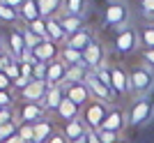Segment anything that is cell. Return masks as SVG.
<instances>
[{
  "label": "cell",
  "mask_w": 154,
  "mask_h": 143,
  "mask_svg": "<svg viewBox=\"0 0 154 143\" xmlns=\"http://www.w3.org/2000/svg\"><path fill=\"white\" fill-rule=\"evenodd\" d=\"M154 118V97L147 95V97H136L131 109L127 113V125L129 127H143L147 125Z\"/></svg>",
  "instance_id": "1"
},
{
  "label": "cell",
  "mask_w": 154,
  "mask_h": 143,
  "mask_svg": "<svg viewBox=\"0 0 154 143\" xmlns=\"http://www.w3.org/2000/svg\"><path fill=\"white\" fill-rule=\"evenodd\" d=\"M131 78V92L136 97H147L149 92L154 90V72L149 65H138L129 72Z\"/></svg>",
  "instance_id": "2"
},
{
  "label": "cell",
  "mask_w": 154,
  "mask_h": 143,
  "mask_svg": "<svg viewBox=\"0 0 154 143\" xmlns=\"http://www.w3.org/2000/svg\"><path fill=\"white\" fill-rule=\"evenodd\" d=\"M108 111L110 109H106L103 102H99V99L92 97L90 102L85 104V111H83V122L88 125V129H92V132H99V129H101L103 122H106Z\"/></svg>",
  "instance_id": "3"
},
{
  "label": "cell",
  "mask_w": 154,
  "mask_h": 143,
  "mask_svg": "<svg viewBox=\"0 0 154 143\" xmlns=\"http://www.w3.org/2000/svg\"><path fill=\"white\" fill-rule=\"evenodd\" d=\"M127 21H129V7L124 5V2L115 0V2H108V5H106L103 23H106L108 28H120V30H122Z\"/></svg>",
  "instance_id": "4"
},
{
  "label": "cell",
  "mask_w": 154,
  "mask_h": 143,
  "mask_svg": "<svg viewBox=\"0 0 154 143\" xmlns=\"http://www.w3.org/2000/svg\"><path fill=\"white\" fill-rule=\"evenodd\" d=\"M88 88H90V92H92V97L94 99H99V102H103V104H113V102H117V92L110 88V85H106V83H101L99 78H97V74L94 72H90V76H88Z\"/></svg>",
  "instance_id": "5"
},
{
  "label": "cell",
  "mask_w": 154,
  "mask_h": 143,
  "mask_svg": "<svg viewBox=\"0 0 154 143\" xmlns=\"http://www.w3.org/2000/svg\"><path fill=\"white\" fill-rule=\"evenodd\" d=\"M140 44V39H138V30L134 28H122L120 33L115 35V51L122 53V56H129V53H134Z\"/></svg>",
  "instance_id": "6"
},
{
  "label": "cell",
  "mask_w": 154,
  "mask_h": 143,
  "mask_svg": "<svg viewBox=\"0 0 154 143\" xmlns=\"http://www.w3.org/2000/svg\"><path fill=\"white\" fill-rule=\"evenodd\" d=\"M44 106L42 104H30V102H21V109H19V125H37L44 118Z\"/></svg>",
  "instance_id": "7"
},
{
  "label": "cell",
  "mask_w": 154,
  "mask_h": 143,
  "mask_svg": "<svg viewBox=\"0 0 154 143\" xmlns=\"http://www.w3.org/2000/svg\"><path fill=\"white\" fill-rule=\"evenodd\" d=\"M83 62H85V67L90 72H97L103 65V46H101V42L92 39L90 46L83 51Z\"/></svg>",
  "instance_id": "8"
},
{
  "label": "cell",
  "mask_w": 154,
  "mask_h": 143,
  "mask_svg": "<svg viewBox=\"0 0 154 143\" xmlns=\"http://www.w3.org/2000/svg\"><path fill=\"white\" fill-rule=\"evenodd\" d=\"M110 81H113V90L117 92V97H124V95L131 92V78L124 72V67H120V65L110 67Z\"/></svg>",
  "instance_id": "9"
},
{
  "label": "cell",
  "mask_w": 154,
  "mask_h": 143,
  "mask_svg": "<svg viewBox=\"0 0 154 143\" xmlns=\"http://www.w3.org/2000/svg\"><path fill=\"white\" fill-rule=\"evenodd\" d=\"M67 69H69V65H67L64 60H53V62H48V69H46V85H48V88L64 85Z\"/></svg>",
  "instance_id": "10"
},
{
  "label": "cell",
  "mask_w": 154,
  "mask_h": 143,
  "mask_svg": "<svg viewBox=\"0 0 154 143\" xmlns=\"http://www.w3.org/2000/svg\"><path fill=\"white\" fill-rule=\"evenodd\" d=\"M35 60H32V67L37 65V62H53V60H58V56H60V51H58V44L53 42V39H44L42 44L35 49Z\"/></svg>",
  "instance_id": "11"
},
{
  "label": "cell",
  "mask_w": 154,
  "mask_h": 143,
  "mask_svg": "<svg viewBox=\"0 0 154 143\" xmlns=\"http://www.w3.org/2000/svg\"><path fill=\"white\" fill-rule=\"evenodd\" d=\"M46 92H48V85L46 81H30L26 90L21 92V102H30V104H44Z\"/></svg>",
  "instance_id": "12"
},
{
  "label": "cell",
  "mask_w": 154,
  "mask_h": 143,
  "mask_svg": "<svg viewBox=\"0 0 154 143\" xmlns=\"http://www.w3.org/2000/svg\"><path fill=\"white\" fill-rule=\"evenodd\" d=\"M64 90H67V99H71L78 109L92 99V92L88 88V83H71V85H64Z\"/></svg>",
  "instance_id": "13"
},
{
  "label": "cell",
  "mask_w": 154,
  "mask_h": 143,
  "mask_svg": "<svg viewBox=\"0 0 154 143\" xmlns=\"http://www.w3.org/2000/svg\"><path fill=\"white\" fill-rule=\"evenodd\" d=\"M7 49H9L14 60H19L21 56H23V51H26V39H23V30H21V28H16V30L9 33V37H7Z\"/></svg>",
  "instance_id": "14"
},
{
  "label": "cell",
  "mask_w": 154,
  "mask_h": 143,
  "mask_svg": "<svg viewBox=\"0 0 154 143\" xmlns=\"http://www.w3.org/2000/svg\"><path fill=\"white\" fill-rule=\"evenodd\" d=\"M64 97H67V90H64V85H55V88H48V92H46V99H44V109L46 111H58L60 104L64 102Z\"/></svg>",
  "instance_id": "15"
},
{
  "label": "cell",
  "mask_w": 154,
  "mask_h": 143,
  "mask_svg": "<svg viewBox=\"0 0 154 143\" xmlns=\"http://www.w3.org/2000/svg\"><path fill=\"white\" fill-rule=\"evenodd\" d=\"M88 125L83 122V120H71V122H67L64 125V136L69 138V143H76V141H81V138H85V134H88Z\"/></svg>",
  "instance_id": "16"
},
{
  "label": "cell",
  "mask_w": 154,
  "mask_h": 143,
  "mask_svg": "<svg viewBox=\"0 0 154 143\" xmlns=\"http://www.w3.org/2000/svg\"><path fill=\"white\" fill-rule=\"evenodd\" d=\"M124 125H127V118H124V113H122L120 109H110L101 129H108V132H115V134H120V132L124 129Z\"/></svg>",
  "instance_id": "17"
},
{
  "label": "cell",
  "mask_w": 154,
  "mask_h": 143,
  "mask_svg": "<svg viewBox=\"0 0 154 143\" xmlns=\"http://www.w3.org/2000/svg\"><path fill=\"white\" fill-rule=\"evenodd\" d=\"M92 30H88V28H83L81 33H76V35H71L69 39H67V44L64 46H69V49H76V51H85L88 46H90V42H92Z\"/></svg>",
  "instance_id": "18"
},
{
  "label": "cell",
  "mask_w": 154,
  "mask_h": 143,
  "mask_svg": "<svg viewBox=\"0 0 154 143\" xmlns=\"http://www.w3.org/2000/svg\"><path fill=\"white\" fill-rule=\"evenodd\" d=\"M46 33H48V39H53L55 44H60V42H64V44H67V33H64V28H62V23H60V19H55V16L46 19Z\"/></svg>",
  "instance_id": "19"
},
{
  "label": "cell",
  "mask_w": 154,
  "mask_h": 143,
  "mask_svg": "<svg viewBox=\"0 0 154 143\" xmlns=\"http://www.w3.org/2000/svg\"><path fill=\"white\" fill-rule=\"evenodd\" d=\"M90 76V69L85 65H71L67 69V78H64V85H71V83H85Z\"/></svg>",
  "instance_id": "20"
},
{
  "label": "cell",
  "mask_w": 154,
  "mask_h": 143,
  "mask_svg": "<svg viewBox=\"0 0 154 143\" xmlns=\"http://www.w3.org/2000/svg\"><path fill=\"white\" fill-rule=\"evenodd\" d=\"M60 23H62V28H64V33H67V39L71 37V35H76V33H81L83 30V16H69V14H62L60 16Z\"/></svg>",
  "instance_id": "21"
},
{
  "label": "cell",
  "mask_w": 154,
  "mask_h": 143,
  "mask_svg": "<svg viewBox=\"0 0 154 143\" xmlns=\"http://www.w3.org/2000/svg\"><path fill=\"white\" fill-rule=\"evenodd\" d=\"M37 7H39L42 19H51L62 9V0H37Z\"/></svg>",
  "instance_id": "22"
},
{
  "label": "cell",
  "mask_w": 154,
  "mask_h": 143,
  "mask_svg": "<svg viewBox=\"0 0 154 143\" xmlns=\"http://www.w3.org/2000/svg\"><path fill=\"white\" fill-rule=\"evenodd\" d=\"M53 134H55V129L48 120H42V122L35 125V143H48V138Z\"/></svg>",
  "instance_id": "23"
},
{
  "label": "cell",
  "mask_w": 154,
  "mask_h": 143,
  "mask_svg": "<svg viewBox=\"0 0 154 143\" xmlns=\"http://www.w3.org/2000/svg\"><path fill=\"white\" fill-rule=\"evenodd\" d=\"M78 111H81V109H78L71 99L64 97V102L60 104V109H58V116L62 118V120H67V122H71V120H76V118H78Z\"/></svg>",
  "instance_id": "24"
},
{
  "label": "cell",
  "mask_w": 154,
  "mask_h": 143,
  "mask_svg": "<svg viewBox=\"0 0 154 143\" xmlns=\"http://www.w3.org/2000/svg\"><path fill=\"white\" fill-rule=\"evenodd\" d=\"M85 7H88V0H62V9L69 16H83Z\"/></svg>",
  "instance_id": "25"
},
{
  "label": "cell",
  "mask_w": 154,
  "mask_h": 143,
  "mask_svg": "<svg viewBox=\"0 0 154 143\" xmlns=\"http://www.w3.org/2000/svg\"><path fill=\"white\" fill-rule=\"evenodd\" d=\"M60 60H64L67 65H85L83 62V51H76V49H69V46H64L62 51H60Z\"/></svg>",
  "instance_id": "26"
},
{
  "label": "cell",
  "mask_w": 154,
  "mask_h": 143,
  "mask_svg": "<svg viewBox=\"0 0 154 143\" xmlns=\"http://www.w3.org/2000/svg\"><path fill=\"white\" fill-rule=\"evenodd\" d=\"M21 19L26 21V23H32V21L42 19V14H39V7H37V0H28L23 9H21Z\"/></svg>",
  "instance_id": "27"
},
{
  "label": "cell",
  "mask_w": 154,
  "mask_h": 143,
  "mask_svg": "<svg viewBox=\"0 0 154 143\" xmlns=\"http://www.w3.org/2000/svg\"><path fill=\"white\" fill-rule=\"evenodd\" d=\"M138 39H140L143 49H154V23H145L138 30Z\"/></svg>",
  "instance_id": "28"
},
{
  "label": "cell",
  "mask_w": 154,
  "mask_h": 143,
  "mask_svg": "<svg viewBox=\"0 0 154 143\" xmlns=\"http://www.w3.org/2000/svg\"><path fill=\"white\" fill-rule=\"evenodd\" d=\"M19 16H21V12H16V9L9 7L7 2H0V21H5V23H14Z\"/></svg>",
  "instance_id": "29"
},
{
  "label": "cell",
  "mask_w": 154,
  "mask_h": 143,
  "mask_svg": "<svg viewBox=\"0 0 154 143\" xmlns=\"http://www.w3.org/2000/svg\"><path fill=\"white\" fill-rule=\"evenodd\" d=\"M28 28H30V30L37 35L42 42H44V39H48V33H46V19H37V21H32V23H28Z\"/></svg>",
  "instance_id": "30"
},
{
  "label": "cell",
  "mask_w": 154,
  "mask_h": 143,
  "mask_svg": "<svg viewBox=\"0 0 154 143\" xmlns=\"http://www.w3.org/2000/svg\"><path fill=\"white\" fill-rule=\"evenodd\" d=\"M21 30H23V39H26V49H30V51H35V49H37V46L42 44V39H39L37 35L32 33V30H30V28H28V26H23V28H21Z\"/></svg>",
  "instance_id": "31"
},
{
  "label": "cell",
  "mask_w": 154,
  "mask_h": 143,
  "mask_svg": "<svg viewBox=\"0 0 154 143\" xmlns=\"http://www.w3.org/2000/svg\"><path fill=\"white\" fill-rule=\"evenodd\" d=\"M16 132H19V122H16V120H12V122H7V125H2V127H0V143H5L7 138H12Z\"/></svg>",
  "instance_id": "32"
},
{
  "label": "cell",
  "mask_w": 154,
  "mask_h": 143,
  "mask_svg": "<svg viewBox=\"0 0 154 143\" xmlns=\"http://www.w3.org/2000/svg\"><path fill=\"white\" fill-rule=\"evenodd\" d=\"M140 14L147 19V23H154V0H138Z\"/></svg>",
  "instance_id": "33"
},
{
  "label": "cell",
  "mask_w": 154,
  "mask_h": 143,
  "mask_svg": "<svg viewBox=\"0 0 154 143\" xmlns=\"http://www.w3.org/2000/svg\"><path fill=\"white\" fill-rule=\"evenodd\" d=\"M19 136L26 143H35V125H19Z\"/></svg>",
  "instance_id": "34"
},
{
  "label": "cell",
  "mask_w": 154,
  "mask_h": 143,
  "mask_svg": "<svg viewBox=\"0 0 154 143\" xmlns=\"http://www.w3.org/2000/svg\"><path fill=\"white\" fill-rule=\"evenodd\" d=\"M5 72H7V76L12 78V83H14V81H19V78H21V62H19V60H14V62H9Z\"/></svg>",
  "instance_id": "35"
},
{
  "label": "cell",
  "mask_w": 154,
  "mask_h": 143,
  "mask_svg": "<svg viewBox=\"0 0 154 143\" xmlns=\"http://www.w3.org/2000/svg\"><path fill=\"white\" fill-rule=\"evenodd\" d=\"M97 136L101 138V143H115L117 138H120L115 132H108V129H99V132H97Z\"/></svg>",
  "instance_id": "36"
},
{
  "label": "cell",
  "mask_w": 154,
  "mask_h": 143,
  "mask_svg": "<svg viewBox=\"0 0 154 143\" xmlns=\"http://www.w3.org/2000/svg\"><path fill=\"white\" fill-rule=\"evenodd\" d=\"M12 120H16V118H14L12 106H5V109H0V127H2V125H7V122H12Z\"/></svg>",
  "instance_id": "37"
},
{
  "label": "cell",
  "mask_w": 154,
  "mask_h": 143,
  "mask_svg": "<svg viewBox=\"0 0 154 143\" xmlns=\"http://www.w3.org/2000/svg\"><path fill=\"white\" fill-rule=\"evenodd\" d=\"M12 92L9 90H0V109H5V106H12Z\"/></svg>",
  "instance_id": "38"
},
{
  "label": "cell",
  "mask_w": 154,
  "mask_h": 143,
  "mask_svg": "<svg viewBox=\"0 0 154 143\" xmlns=\"http://www.w3.org/2000/svg\"><path fill=\"white\" fill-rule=\"evenodd\" d=\"M9 88H14L12 78L7 76V72H0V90H9Z\"/></svg>",
  "instance_id": "39"
},
{
  "label": "cell",
  "mask_w": 154,
  "mask_h": 143,
  "mask_svg": "<svg viewBox=\"0 0 154 143\" xmlns=\"http://www.w3.org/2000/svg\"><path fill=\"white\" fill-rule=\"evenodd\" d=\"M9 62H14V58H12V53H9V51H2V53H0V72H5L7 69V65H9Z\"/></svg>",
  "instance_id": "40"
},
{
  "label": "cell",
  "mask_w": 154,
  "mask_h": 143,
  "mask_svg": "<svg viewBox=\"0 0 154 143\" xmlns=\"http://www.w3.org/2000/svg\"><path fill=\"white\" fill-rule=\"evenodd\" d=\"M143 60L154 69V49H143Z\"/></svg>",
  "instance_id": "41"
},
{
  "label": "cell",
  "mask_w": 154,
  "mask_h": 143,
  "mask_svg": "<svg viewBox=\"0 0 154 143\" xmlns=\"http://www.w3.org/2000/svg\"><path fill=\"white\" fill-rule=\"evenodd\" d=\"M48 143H69V138L64 136V132H55V134L48 138Z\"/></svg>",
  "instance_id": "42"
},
{
  "label": "cell",
  "mask_w": 154,
  "mask_h": 143,
  "mask_svg": "<svg viewBox=\"0 0 154 143\" xmlns=\"http://www.w3.org/2000/svg\"><path fill=\"white\" fill-rule=\"evenodd\" d=\"M5 2H7L9 7H14L16 12H21V9H23V5H26L28 0H5Z\"/></svg>",
  "instance_id": "43"
},
{
  "label": "cell",
  "mask_w": 154,
  "mask_h": 143,
  "mask_svg": "<svg viewBox=\"0 0 154 143\" xmlns=\"http://www.w3.org/2000/svg\"><path fill=\"white\" fill-rule=\"evenodd\" d=\"M85 141H88V143H101V138H99V136H97V132H88V134H85Z\"/></svg>",
  "instance_id": "44"
},
{
  "label": "cell",
  "mask_w": 154,
  "mask_h": 143,
  "mask_svg": "<svg viewBox=\"0 0 154 143\" xmlns=\"http://www.w3.org/2000/svg\"><path fill=\"white\" fill-rule=\"evenodd\" d=\"M5 143H26V141H23V138H21V136H19V132H16V134H14V136H12V138H7V141H5Z\"/></svg>",
  "instance_id": "45"
},
{
  "label": "cell",
  "mask_w": 154,
  "mask_h": 143,
  "mask_svg": "<svg viewBox=\"0 0 154 143\" xmlns=\"http://www.w3.org/2000/svg\"><path fill=\"white\" fill-rule=\"evenodd\" d=\"M115 143H127V141H122V138H117V141H115Z\"/></svg>",
  "instance_id": "46"
},
{
  "label": "cell",
  "mask_w": 154,
  "mask_h": 143,
  "mask_svg": "<svg viewBox=\"0 0 154 143\" xmlns=\"http://www.w3.org/2000/svg\"><path fill=\"white\" fill-rule=\"evenodd\" d=\"M0 53H2V51H0Z\"/></svg>",
  "instance_id": "47"
}]
</instances>
